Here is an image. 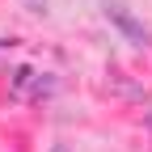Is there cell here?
<instances>
[{
    "label": "cell",
    "mask_w": 152,
    "mask_h": 152,
    "mask_svg": "<svg viewBox=\"0 0 152 152\" xmlns=\"http://www.w3.org/2000/svg\"><path fill=\"white\" fill-rule=\"evenodd\" d=\"M106 17H110V21L114 26H118L127 38H131V42H135V47H148V30L135 21V17H131L127 13V4H118V0H110V4H106Z\"/></svg>",
    "instance_id": "1"
},
{
    "label": "cell",
    "mask_w": 152,
    "mask_h": 152,
    "mask_svg": "<svg viewBox=\"0 0 152 152\" xmlns=\"http://www.w3.org/2000/svg\"><path fill=\"white\" fill-rule=\"evenodd\" d=\"M144 118H148V131H152V110H148V114H144Z\"/></svg>",
    "instance_id": "2"
}]
</instances>
